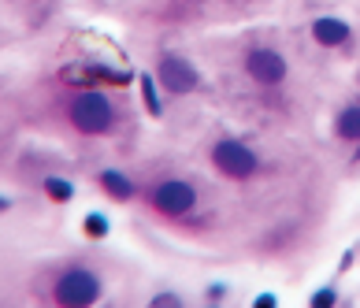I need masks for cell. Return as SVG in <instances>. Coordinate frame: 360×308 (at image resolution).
I'll return each instance as SVG.
<instances>
[{
	"mask_svg": "<svg viewBox=\"0 0 360 308\" xmlns=\"http://www.w3.org/2000/svg\"><path fill=\"white\" fill-rule=\"evenodd\" d=\"M100 186H105V189H108V194H112L115 201H126V197L134 194L131 178H126V175H119V171H105V175H100Z\"/></svg>",
	"mask_w": 360,
	"mask_h": 308,
	"instance_id": "obj_8",
	"label": "cell"
},
{
	"mask_svg": "<svg viewBox=\"0 0 360 308\" xmlns=\"http://www.w3.org/2000/svg\"><path fill=\"white\" fill-rule=\"evenodd\" d=\"M212 160H215V168H220L223 175H230V178H246V175H253V168H256V156L241 145V141H220V145L212 149Z\"/></svg>",
	"mask_w": 360,
	"mask_h": 308,
	"instance_id": "obj_3",
	"label": "cell"
},
{
	"mask_svg": "<svg viewBox=\"0 0 360 308\" xmlns=\"http://www.w3.org/2000/svg\"><path fill=\"white\" fill-rule=\"evenodd\" d=\"M8 208V197H0V212H4Z\"/></svg>",
	"mask_w": 360,
	"mask_h": 308,
	"instance_id": "obj_15",
	"label": "cell"
},
{
	"mask_svg": "<svg viewBox=\"0 0 360 308\" xmlns=\"http://www.w3.org/2000/svg\"><path fill=\"white\" fill-rule=\"evenodd\" d=\"M67 112H71V123L79 126L82 134H105L112 126V105H108V97L97 93V89L93 93L74 97Z\"/></svg>",
	"mask_w": 360,
	"mask_h": 308,
	"instance_id": "obj_1",
	"label": "cell"
},
{
	"mask_svg": "<svg viewBox=\"0 0 360 308\" xmlns=\"http://www.w3.org/2000/svg\"><path fill=\"white\" fill-rule=\"evenodd\" d=\"M356 160H360V152H356Z\"/></svg>",
	"mask_w": 360,
	"mask_h": 308,
	"instance_id": "obj_16",
	"label": "cell"
},
{
	"mask_svg": "<svg viewBox=\"0 0 360 308\" xmlns=\"http://www.w3.org/2000/svg\"><path fill=\"white\" fill-rule=\"evenodd\" d=\"M160 82L171 93H189V89H197V71L182 56H164L160 60Z\"/></svg>",
	"mask_w": 360,
	"mask_h": 308,
	"instance_id": "obj_6",
	"label": "cell"
},
{
	"mask_svg": "<svg viewBox=\"0 0 360 308\" xmlns=\"http://www.w3.org/2000/svg\"><path fill=\"white\" fill-rule=\"evenodd\" d=\"M194 186H186V182H164L152 189V204H156V212L164 215H186L189 208H194Z\"/></svg>",
	"mask_w": 360,
	"mask_h": 308,
	"instance_id": "obj_4",
	"label": "cell"
},
{
	"mask_svg": "<svg viewBox=\"0 0 360 308\" xmlns=\"http://www.w3.org/2000/svg\"><path fill=\"white\" fill-rule=\"evenodd\" d=\"M246 67L256 82L264 86H275L286 79V60H282L279 53H272V48H253V53L246 56Z\"/></svg>",
	"mask_w": 360,
	"mask_h": 308,
	"instance_id": "obj_5",
	"label": "cell"
},
{
	"mask_svg": "<svg viewBox=\"0 0 360 308\" xmlns=\"http://www.w3.org/2000/svg\"><path fill=\"white\" fill-rule=\"evenodd\" d=\"M100 297V279L89 272H67L56 282V301L60 304H93Z\"/></svg>",
	"mask_w": 360,
	"mask_h": 308,
	"instance_id": "obj_2",
	"label": "cell"
},
{
	"mask_svg": "<svg viewBox=\"0 0 360 308\" xmlns=\"http://www.w3.org/2000/svg\"><path fill=\"white\" fill-rule=\"evenodd\" d=\"M312 37H316L319 45L334 48V45H345V41H349V27H345L342 19H316V22H312Z\"/></svg>",
	"mask_w": 360,
	"mask_h": 308,
	"instance_id": "obj_7",
	"label": "cell"
},
{
	"mask_svg": "<svg viewBox=\"0 0 360 308\" xmlns=\"http://www.w3.org/2000/svg\"><path fill=\"white\" fill-rule=\"evenodd\" d=\"M152 304H178L175 293H160V297H152Z\"/></svg>",
	"mask_w": 360,
	"mask_h": 308,
	"instance_id": "obj_14",
	"label": "cell"
},
{
	"mask_svg": "<svg viewBox=\"0 0 360 308\" xmlns=\"http://www.w3.org/2000/svg\"><path fill=\"white\" fill-rule=\"evenodd\" d=\"M86 234L89 238H105L108 234V220L105 215H86Z\"/></svg>",
	"mask_w": 360,
	"mask_h": 308,
	"instance_id": "obj_12",
	"label": "cell"
},
{
	"mask_svg": "<svg viewBox=\"0 0 360 308\" xmlns=\"http://www.w3.org/2000/svg\"><path fill=\"white\" fill-rule=\"evenodd\" d=\"M45 194L63 204V201L74 197V189H71V182H63V178H45Z\"/></svg>",
	"mask_w": 360,
	"mask_h": 308,
	"instance_id": "obj_10",
	"label": "cell"
},
{
	"mask_svg": "<svg viewBox=\"0 0 360 308\" xmlns=\"http://www.w3.org/2000/svg\"><path fill=\"white\" fill-rule=\"evenodd\" d=\"M331 301H334V290H319L316 297H312V304H316V308H324V304H331Z\"/></svg>",
	"mask_w": 360,
	"mask_h": 308,
	"instance_id": "obj_13",
	"label": "cell"
},
{
	"mask_svg": "<svg viewBox=\"0 0 360 308\" xmlns=\"http://www.w3.org/2000/svg\"><path fill=\"white\" fill-rule=\"evenodd\" d=\"M141 97H145V108L152 115H160V97H156V86H152L149 74H141Z\"/></svg>",
	"mask_w": 360,
	"mask_h": 308,
	"instance_id": "obj_11",
	"label": "cell"
},
{
	"mask_svg": "<svg viewBox=\"0 0 360 308\" xmlns=\"http://www.w3.org/2000/svg\"><path fill=\"white\" fill-rule=\"evenodd\" d=\"M338 138L360 141V108H345V112L338 115Z\"/></svg>",
	"mask_w": 360,
	"mask_h": 308,
	"instance_id": "obj_9",
	"label": "cell"
}]
</instances>
